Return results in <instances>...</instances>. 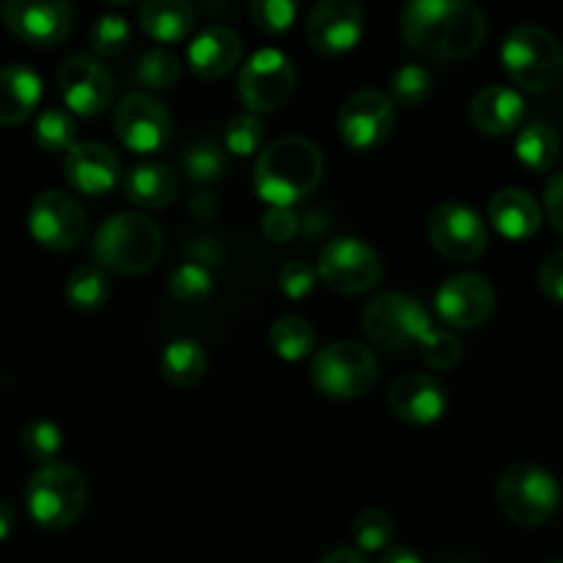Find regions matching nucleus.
<instances>
[{
  "label": "nucleus",
  "mask_w": 563,
  "mask_h": 563,
  "mask_svg": "<svg viewBox=\"0 0 563 563\" xmlns=\"http://www.w3.org/2000/svg\"><path fill=\"white\" fill-rule=\"evenodd\" d=\"M407 49L432 60L471 58L487 38V14L465 0H412L399 16Z\"/></svg>",
  "instance_id": "1"
},
{
  "label": "nucleus",
  "mask_w": 563,
  "mask_h": 563,
  "mask_svg": "<svg viewBox=\"0 0 563 563\" xmlns=\"http://www.w3.org/2000/svg\"><path fill=\"white\" fill-rule=\"evenodd\" d=\"M324 176V157L306 137H278L253 165V190L269 207L291 209L311 196Z\"/></svg>",
  "instance_id": "2"
},
{
  "label": "nucleus",
  "mask_w": 563,
  "mask_h": 563,
  "mask_svg": "<svg viewBox=\"0 0 563 563\" xmlns=\"http://www.w3.org/2000/svg\"><path fill=\"white\" fill-rule=\"evenodd\" d=\"M163 229L143 212H119L99 225L93 236V262L104 273L143 275L163 258Z\"/></svg>",
  "instance_id": "3"
},
{
  "label": "nucleus",
  "mask_w": 563,
  "mask_h": 563,
  "mask_svg": "<svg viewBox=\"0 0 563 563\" xmlns=\"http://www.w3.org/2000/svg\"><path fill=\"white\" fill-rule=\"evenodd\" d=\"M500 64L526 93H553L563 82V44L539 25H517L500 47Z\"/></svg>",
  "instance_id": "4"
},
{
  "label": "nucleus",
  "mask_w": 563,
  "mask_h": 563,
  "mask_svg": "<svg viewBox=\"0 0 563 563\" xmlns=\"http://www.w3.org/2000/svg\"><path fill=\"white\" fill-rule=\"evenodd\" d=\"M440 328L416 297L405 291H385L377 295L363 311V333L374 346L385 352H410L432 344Z\"/></svg>",
  "instance_id": "5"
},
{
  "label": "nucleus",
  "mask_w": 563,
  "mask_h": 563,
  "mask_svg": "<svg viewBox=\"0 0 563 563\" xmlns=\"http://www.w3.org/2000/svg\"><path fill=\"white\" fill-rule=\"evenodd\" d=\"M561 484L533 462H515L495 482V504L500 515L520 528H539L561 509Z\"/></svg>",
  "instance_id": "6"
},
{
  "label": "nucleus",
  "mask_w": 563,
  "mask_h": 563,
  "mask_svg": "<svg viewBox=\"0 0 563 563\" xmlns=\"http://www.w3.org/2000/svg\"><path fill=\"white\" fill-rule=\"evenodd\" d=\"M88 504V484L77 467L66 462L38 465L25 487V506L31 520L44 531H64L75 526Z\"/></svg>",
  "instance_id": "7"
},
{
  "label": "nucleus",
  "mask_w": 563,
  "mask_h": 563,
  "mask_svg": "<svg viewBox=\"0 0 563 563\" xmlns=\"http://www.w3.org/2000/svg\"><path fill=\"white\" fill-rule=\"evenodd\" d=\"M311 379L328 399H361L377 385L379 361L361 341H333L313 355Z\"/></svg>",
  "instance_id": "8"
},
{
  "label": "nucleus",
  "mask_w": 563,
  "mask_h": 563,
  "mask_svg": "<svg viewBox=\"0 0 563 563\" xmlns=\"http://www.w3.org/2000/svg\"><path fill=\"white\" fill-rule=\"evenodd\" d=\"M317 273L335 295H366L383 280V258L357 236H335L319 251Z\"/></svg>",
  "instance_id": "9"
},
{
  "label": "nucleus",
  "mask_w": 563,
  "mask_h": 563,
  "mask_svg": "<svg viewBox=\"0 0 563 563\" xmlns=\"http://www.w3.org/2000/svg\"><path fill=\"white\" fill-rule=\"evenodd\" d=\"M295 82L297 71L289 55L264 47L253 53L240 69L236 93H240V102L245 104L247 113L262 115L278 110L291 97Z\"/></svg>",
  "instance_id": "10"
},
{
  "label": "nucleus",
  "mask_w": 563,
  "mask_h": 563,
  "mask_svg": "<svg viewBox=\"0 0 563 563\" xmlns=\"http://www.w3.org/2000/svg\"><path fill=\"white\" fill-rule=\"evenodd\" d=\"M27 231L49 251H75L86 240L88 214L75 196L64 190H44L33 198L27 212Z\"/></svg>",
  "instance_id": "11"
},
{
  "label": "nucleus",
  "mask_w": 563,
  "mask_h": 563,
  "mask_svg": "<svg viewBox=\"0 0 563 563\" xmlns=\"http://www.w3.org/2000/svg\"><path fill=\"white\" fill-rule=\"evenodd\" d=\"M427 234L434 251L456 264L476 262L487 251V225L476 209L462 201H443L429 212Z\"/></svg>",
  "instance_id": "12"
},
{
  "label": "nucleus",
  "mask_w": 563,
  "mask_h": 563,
  "mask_svg": "<svg viewBox=\"0 0 563 563\" xmlns=\"http://www.w3.org/2000/svg\"><path fill=\"white\" fill-rule=\"evenodd\" d=\"M113 130L121 146L135 154H157L168 148L174 137V119L168 108L152 93L135 91L124 97L115 108Z\"/></svg>",
  "instance_id": "13"
},
{
  "label": "nucleus",
  "mask_w": 563,
  "mask_h": 563,
  "mask_svg": "<svg viewBox=\"0 0 563 563\" xmlns=\"http://www.w3.org/2000/svg\"><path fill=\"white\" fill-rule=\"evenodd\" d=\"M396 124L394 99L377 88H361L344 99L339 110V135L355 152L383 146Z\"/></svg>",
  "instance_id": "14"
},
{
  "label": "nucleus",
  "mask_w": 563,
  "mask_h": 563,
  "mask_svg": "<svg viewBox=\"0 0 563 563\" xmlns=\"http://www.w3.org/2000/svg\"><path fill=\"white\" fill-rule=\"evenodd\" d=\"M0 20L31 47H58L75 27V9L64 0H9L0 5Z\"/></svg>",
  "instance_id": "15"
},
{
  "label": "nucleus",
  "mask_w": 563,
  "mask_h": 563,
  "mask_svg": "<svg viewBox=\"0 0 563 563\" xmlns=\"http://www.w3.org/2000/svg\"><path fill=\"white\" fill-rule=\"evenodd\" d=\"M58 88L64 104L77 115H102L113 104L115 82L108 66L93 55H71L58 71Z\"/></svg>",
  "instance_id": "16"
},
{
  "label": "nucleus",
  "mask_w": 563,
  "mask_h": 563,
  "mask_svg": "<svg viewBox=\"0 0 563 563\" xmlns=\"http://www.w3.org/2000/svg\"><path fill=\"white\" fill-rule=\"evenodd\" d=\"M495 308V289L484 275H451L434 291V313L449 330H473L489 319Z\"/></svg>",
  "instance_id": "17"
},
{
  "label": "nucleus",
  "mask_w": 563,
  "mask_h": 563,
  "mask_svg": "<svg viewBox=\"0 0 563 563\" xmlns=\"http://www.w3.org/2000/svg\"><path fill=\"white\" fill-rule=\"evenodd\" d=\"M366 14L352 0H322L306 20V38L317 53L341 55L361 44Z\"/></svg>",
  "instance_id": "18"
},
{
  "label": "nucleus",
  "mask_w": 563,
  "mask_h": 563,
  "mask_svg": "<svg viewBox=\"0 0 563 563\" xmlns=\"http://www.w3.org/2000/svg\"><path fill=\"white\" fill-rule=\"evenodd\" d=\"M388 407L399 421L429 427V423H438L449 410V390L432 374L407 372L390 383Z\"/></svg>",
  "instance_id": "19"
},
{
  "label": "nucleus",
  "mask_w": 563,
  "mask_h": 563,
  "mask_svg": "<svg viewBox=\"0 0 563 563\" xmlns=\"http://www.w3.org/2000/svg\"><path fill=\"white\" fill-rule=\"evenodd\" d=\"M64 176L80 196L99 198L121 179V159L99 141H82L64 157Z\"/></svg>",
  "instance_id": "20"
},
{
  "label": "nucleus",
  "mask_w": 563,
  "mask_h": 563,
  "mask_svg": "<svg viewBox=\"0 0 563 563\" xmlns=\"http://www.w3.org/2000/svg\"><path fill=\"white\" fill-rule=\"evenodd\" d=\"M242 58V36L229 25H207L187 47V66L201 80L231 75Z\"/></svg>",
  "instance_id": "21"
},
{
  "label": "nucleus",
  "mask_w": 563,
  "mask_h": 563,
  "mask_svg": "<svg viewBox=\"0 0 563 563\" xmlns=\"http://www.w3.org/2000/svg\"><path fill=\"white\" fill-rule=\"evenodd\" d=\"M526 97L515 88H506L493 82L484 86L471 99V121L478 132L489 137H504L509 132H520L526 121Z\"/></svg>",
  "instance_id": "22"
},
{
  "label": "nucleus",
  "mask_w": 563,
  "mask_h": 563,
  "mask_svg": "<svg viewBox=\"0 0 563 563\" xmlns=\"http://www.w3.org/2000/svg\"><path fill=\"white\" fill-rule=\"evenodd\" d=\"M489 223L506 240H528L544 223V207L520 187H506L489 198Z\"/></svg>",
  "instance_id": "23"
},
{
  "label": "nucleus",
  "mask_w": 563,
  "mask_h": 563,
  "mask_svg": "<svg viewBox=\"0 0 563 563\" xmlns=\"http://www.w3.org/2000/svg\"><path fill=\"white\" fill-rule=\"evenodd\" d=\"M42 77L25 64L0 69V126H16L36 110L42 99Z\"/></svg>",
  "instance_id": "24"
},
{
  "label": "nucleus",
  "mask_w": 563,
  "mask_h": 563,
  "mask_svg": "<svg viewBox=\"0 0 563 563\" xmlns=\"http://www.w3.org/2000/svg\"><path fill=\"white\" fill-rule=\"evenodd\" d=\"M124 192L135 207L165 209L179 196V179L163 163H141L124 176Z\"/></svg>",
  "instance_id": "25"
},
{
  "label": "nucleus",
  "mask_w": 563,
  "mask_h": 563,
  "mask_svg": "<svg viewBox=\"0 0 563 563\" xmlns=\"http://www.w3.org/2000/svg\"><path fill=\"white\" fill-rule=\"evenodd\" d=\"M141 27L159 44H176L196 27V9L185 0H146L141 5Z\"/></svg>",
  "instance_id": "26"
},
{
  "label": "nucleus",
  "mask_w": 563,
  "mask_h": 563,
  "mask_svg": "<svg viewBox=\"0 0 563 563\" xmlns=\"http://www.w3.org/2000/svg\"><path fill=\"white\" fill-rule=\"evenodd\" d=\"M209 368L207 350L192 339H176L159 355V374L174 388H192Z\"/></svg>",
  "instance_id": "27"
},
{
  "label": "nucleus",
  "mask_w": 563,
  "mask_h": 563,
  "mask_svg": "<svg viewBox=\"0 0 563 563\" xmlns=\"http://www.w3.org/2000/svg\"><path fill=\"white\" fill-rule=\"evenodd\" d=\"M515 154L520 165H526L533 174H548L555 168L561 157V137L544 121H531L517 132Z\"/></svg>",
  "instance_id": "28"
},
{
  "label": "nucleus",
  "mask_w": 563,
  "mask_h": 563,
  "mask_svg": "<svg viewBox=\"0 0 563 563\" xmlns=\"http://www.w3.org/2000/svg\"><path fill=\"white\" fill-rule=\"evenodd\" d=\"M269 350L286 363H300L317 350V330L302 317H280L269 328Z\"/></svg>",
  "instance_id": "29"
},
{
  "label": "nucleus",
  "mask_w": 563,
  "mask_h": 563,
  "mask_svg": "<svg viewBox=\"0 0 563 563\" xmlns=\"http://www.w3.org/2000/svg\"><path fill=\"white\" fill-rule=\"evenodd\" d=\"M66 302L77 311H99L110 297V278L97 264L71 269L64 286Z\"/></svg>",
  "instance_id": "30"
},
{
  "label": "nucleus",
  "mask_w": 563,
  "mask_h": 563,
  "mask_svg": "<svg viewBox=\"0 0 563 563\" xmlns=\"http://www.w3.org/2000/svg\"><path fill=\"white\" fill-rule=\"evenodd\" d=\"M181 168H185L190 181L212 185L229 168V154H225V146H220L214 137L203 135L185 148V154H181Z\"/></svg>",
  "instance_id": "31"
},
{
  "label": "nucleus",
  "mask_w": 563,
  "mask_h": 563,
  "mask_svg": "<svg viewBox=\"0 0 563 563\" xmlns=\"http://www.w3.org/2000/svg\"><path fill=\"white\" fill-rule=\"evenodd\" d=\"M394 517L385 509L377 506H368V509L357 511L355 520H352V542L355 550L366 553H385L390 548V539H394Z\"/></svg>",
  "instance_id": "32"
},
{
  "label": "nucleus",
  "mask_w": 563,
  "mask_h": 563,
  "mask_svg": "<svg viewBox=\"0 0 563 563\" xmlns=\"http://www.w3.org/2000/svg\"><path fill=\"white\" fill-rule=\"evenodd\" d=\"M33 137L44 152L69 154L77 146V121L71 119L69 110L49 108L33 124Z\"/></svg>",
  "instance_id": "33"
},
{
  "label": "nucleus",
  "mask_w": 563,
  "mask_h": 563,
  "mask_svg": "<svg viewBox=\"0 0 563 563\" xmlns=\"http://www.w3.org/2000/svg\"><path fill=\"white\" fill-rule=\"evenodd\" d=\"M135 77L143 88H152V91H168L179 82L181 77V64L170 49L165 47H152L141 55L135 66Z\"/></svg>",
  "instance_id": "34"
},
{
  "label": "nucleus",
  "mask_w": 563,
  "mask_h": 563,
  "mask_svg": "<svg viewBox=\"0 0 563 563\" xmlns=\"http://www.w3.org/2000/svg\"><path fill=\"white\" fill-rule=\"evenodd\" d=\"M434 93V75L421 64H405L390 75V99L405 108H418Z\"/></svg>",
  "instance_id": "35"
},
{
  "label": "nucleus",
  "mask_w": 563,
  "mask_h": 563,
  "mask_svg": "<svg viewBox=\"0 0 563 563\" xmlns=\"http://www.w3.org/2000/svg\"><path fill=\"white\" fill-rule=\"evenodd\" d=\"M214 289V278L201 262H185L170 273L168 291L181 306H198L207 300Z\"/></svg>",
  "instance_id": "36"
},
{
  "label": "nucleus",
  "mask_w": 563,
  "mask_h": 563,
  "mask_svg": "<svg viewBox=\"0 0 563 563\" xmlns=\"http://www.w3.org/2000/svg\"><path fill=\"white\" fill-rule=\"evenodd\" d=\"M20 443L22 451H25L31 460L49 465V462H55L58 451L64 449V432H60L58 423L49 421V418H33V421H27L25 427H22Z\"/></svg>",
  "instance_id": "37"
},
{
  "label": "nucleus",
  "mask_w": 563,
  "mask_h": 563,
  "mask_svg": "<svg viewBox=\"0 0 563 563\" xmlns=\"http://www.w3.org/2000/svg\"><path fill=\"white\" fill-rule=\"evenodd\" d=\"M88 42L91 49L99 58H115V55L124 53L132 42L130 22L119 14H102L91 22V31H88Z\"/></svg>",
  "instance_id": "38"
},
{
  "label": "nucleus",
  "mask_w": 563,
  "mask_h": 563,
  "mask_svg": "<svg viewBox=\"0 0 563 563\" xmlns=\"http://www.w3.org/2000/svg\"><path fill=\"white\" fill-rule=\"evenodd\" d=\"M264 141V121L256 113H236L223 130V146L236 157H251Z\"/></svg>",
  "instance_id": "39"
},
{
  "label": "nucleus",
  "mask_w": 563,
  "mask_h": 563,
  "mask_svg": "<svg viewBox=\"0 0 563 563\" xmlns=\"http://www.w3.org/2000/svg\"><path fill=\"white\" fill-rule=\"evenodd\" d=\"M251 16L258 31L278 36V33H286L295 25L297 3H291V0H253Z\"/></svg>",
  "instance_id": "40"
},
{
  "label": "nucleus",
  "mask_w": 563,
  "mask_h": 563,
  "mask_svg": "<svg viewBox=\"0 0 563 563\" xmlns=\"http://www.w3.org/2000/svg\"><path fill=\"white\" fill-rule=\"evenodd\" d=\"M418 355H421V361L427 363V366L438 368V372H449V368H454L456 363L462 361V341L454 330H438L432 344L423 346Z\"/></svg>",
  "instance_id": "41"
},
{
  "label": "nucleus",
  "mask_w": 563,
  "mask_h": 563,
  "mask_svg": "<svg viewBox=\"0 0 563 563\" xmlns=\"http://www.w3.org/2000/svg\"><path fill=\"white\" fill-rule=\"evenodd\" d=\"M317 280H319L317 267H311L308 262H300V258L284 264L278 273V286L289 300H302V297L311 295Z\"/></svg>",
  "instance_id": "42"
},
{
  "label": "nucleus",
  "mask_w": 563,
  "mask_h": 563,
  "mask_svg": "<svg viewBox=\"0 0 563 563\" xmlns=\"http://www.w3.org/2000/svg\"><path fill=\"white\" fill-rule=\"evenodd\" d=\"M262 231L269 242L284 245V242H291L297 236V231H300V218H297L291 209L269 207L262 218Z\"/></svg>",
  "instance_id": "43"
},
{
  "label": "nucleus",
  "mask_w": 563,
  "mask_h": 563,
  "mask_svg": "<svg viewBox=\"0 0 563 563\" xmlns=\"http://www.w3.org/2000/svg\"><path fill=\"white\" fill-rule=\"evenodd\" d=\"M539 289L544 297L563 306V251L550 253L539 267Z\"/></svg>",
  "instance_id": "44"
},
{
  "label": "nucleus",
  "mask_w": 563,
  "mask_h": 563,
  "mask_svg": "<svg viewBox=\"0 0 563 563\" xmlns=\"http://www.w3.org/2000/svg\"><path fill=\"white\" fill-rule=\"evenodd\" d=\"M544 214H548L550 225L563 236V170L550 176L544 185Z\"/></svg>",
  "instance_id": "45"
},
{
  "label": "nucleus",
  "mask_w": 563,
  "mask_h": 563,
  "mask_svg": "<svg viewBox=\"0 0 563 563\" xmlns=\"http://www.w3.org/2000/svg\"><path fill=\"white\" fill-rule=\"evenodd\" d=\"M319 563H368L366 555L361 550H350V548H335L330 550L328 555H322Z\"/></svg>",
  "instance_id": "46"
},
{
  "label": "nucleus",
  "mask_w": 563,
  "mask_h": 563,
  "mask_svg": "<svg viewBox=\"0 0 563 563\" xmlns=\"http://www.w3.org/2000/svg\"><path fill=\"white\" fill-rule=\"evenodd\" d=\"M379 563H423V559L410 548H388Z\"/></svg>",
  "instance_id": "47"
},
{
  "label": "nucleus",
  "mask_w": 563,
  "mask_h": 563,
  "mask_svg": "<svg viewBox=\"0 0 563 563\" xmlns=\"http://www.w3.org/2000/svg\"><path fill=\"white\" fill-rule=\"evenodd\" d=\"M14 531V509L5 500H0V542Z\"/></svg>",
  "instance_id": "48"
},
{
  "label": "nucleus",
  "mask_w": 563,
  "mask_h": 563,
  "mask_svg": "<svg viewBox=\"0 0 563 563\" xmlns=\"http://www.w3.org/2000/svg\"><path fill=\"white\" fill-rule=\"evenodd\" d=\"M548 563H563V559H555V561H548Z\"/></svg>",
  "instance_id": "49"
},
{
  "label": "nucleus",
  "mask_w": 563,
  "mask_h": 563,
  "mask_svg": "<svg viewBox=\"0 0 563 563\" xmlns=\"http://www.w3.org/2000/svg\"><path fill=\"white\" fill-rule=\"evenodd\" d=\"M449 563H471V561H449Z\"/></svg>",
  "instance_id": "50"
}]
</instances>
